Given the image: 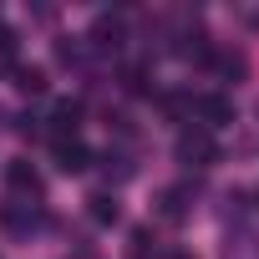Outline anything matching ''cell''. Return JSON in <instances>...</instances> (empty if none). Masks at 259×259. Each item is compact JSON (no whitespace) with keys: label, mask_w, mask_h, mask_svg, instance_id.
<instances>
[{"label":"cell","mask_w":259,"mask_h":259,"mask_svg":"<svg viewBox=\"0 0 259 259\" xmlns=\"http://www.w3.org/2000/svg\"><path fill=\"white\" fill-rule=\"evenodd\" d=\"M178 163L208 168V163H219V143L203 133V127H183V133H178Z\"/></svg>","instance_id":"cell-1"},{"label":"cell","mask_w":259,"mask_h":259,"mask_svg":"<svg viewBox=\"0 0 259 259\" xmlns=\"http://www.w3.org/2000/svg\"><path fill=\"white\" fill-rule=\"evenodd\" d=\"M188 117L203 127H224V122H234V102L229 97H219V92H203V97H193V107H188Z\"/></svg>","instance_id":"cell-2"},{"label":"cell","mask_w":259,"mask_h":259,"mask_svg":"<svg viewBox=\"0 0 259 259\" xmlns=\"http://www.w3.org/2000/svg\"><path fill=\"white\" fill-rule=\"evenodd\" d=\"M6 188H11V198H21V203H41V173H36L26 158L6 163Z\"/></svg>","instance_id":"cell-3"},{"label":"cell","mask_w":259,"mask_h":259,"mask_svg":"<svg viewBox=\"0 0 259 259\" xmlns=\"http://www.w3.org/2000/svg\"><path fill=\"white\" fill-rule=\"evenodd\" d=\"M41 224L36 203H0V229H11L16 239H31V229Z\"/></svg>","instance_id":"cell-4"},{"label":"cell","mask_w":259,"mask_h":259,"mask_svg":"<svg viewBox=\"0 0 259 259\" xmlns=\"http://www.w3.org/2000/svg\"><path fill=\"white\" fill-rule=\"evenodd\" d=\"M56 168L61 173H87L92 168V153L81 138H56Z\"/></svg>","instance_id":"cell-5"},{"label":"cell","mask_w":259,"mask_h":259,"mask_svg":"<svg viewBox=\"0 0 259 259\" xmlns=\"http://www.w3.org/2000/svg\"><path fill=\"white\" fill-rule=\"evenodd\" d=\"M188 198H193V193H188L183 183H173V188L158 193V213H163L168 224H183V219H188Z\"/></svg>","instance_id":"cell-6"},{"label":"cell","mask_w":259,"mask_h":259,"mask_svg":"<svg viewBox=\"0 0 259 259\" xmlns=\"http://www.w3.org/2000/svg\"><path fill=\"white\" fill-rule=\"evenodd\" d=\"M92 46H97V51H117V46H122V21L102 16V21L92 26Z\"/></svg>","instance_id":"cell-7"},{"label":"cell","mask_w":259,"mask_h":259,"mask_svg":"<svg viewBox=\"0 0 259 259\" xmlns=\"http://www.w3.org/2000/svg\"><path fill=\"white\" fill-rule=\"evenodd\" d=\"M87 219H92V224H117L122 208H117L112 193H92V198H87Z\"/></svg>","instance_id":"cell-8"},{"label":"cell","mask_w":259,"mask_h":259,"mask_svg":"<svg viewBox=\"0 0 259 259\" xmlns=\"http://www.w3.org/2000/svg\"><path fill=\"white\" fill-rule=\"evenodd\" d=\"M76 127H81V102H56V138H76Z\"/></svg>","instance_id":"cell-9"},{"label":"cell","mask_w":259,"mask_h":259,"mask_svg":"<svg viewBox=\"0 0 259 259\" xmlns=\"http://www.w3.org/2000/svg\"><path fill=\"white\" fill-rule=\"evenodd\" d=\"M16 87L31 92V97H41V92H46V71H41V66H16Z\"/></svg>","instance_id":"cell-10"},{"label":"cell","mask_w":259,"mask_h":259,"mask_svg":"<svg viewBox=\"0 0 259 259\" xmlns=\"http://www.w3.org/2000/svg\"><path fill=\"white\" fill-rule=\"evenodd\" d=\"M148 76H153V71H148V66H127V71H122V87H127V92H133V97H143V92H148V87H153V81H148Z\"/></svg>","instance_id":"cell-11"},{"label":"cell","mask_w":259,"mask_h":259,"mask_svg":"<svg viewBox=\"0 0 259 259\" xmlns=\"http://www.w3.org/2000/svg\"><path fill=\"white\" fill-rule=\"evenodd\" d=\"M208 61L219 66V76H244V56H234V51H219V56L208 51Z\"/></svg>","instance_id":"cell-12"},{"label":"cell","mask_w":259,"mask_h":259,"mask_svg":"<svg viewBox=\"0 0 259 259\" xmlns=\"http://www.w3.org/2000/svg\"><path fill=\"white\" fill-rule=\"evenodd\" d=\"M153 254H158L153 229H133V259H153Z\"/></svg>","instance_id":"cell-13"},{"label":"cell","mask_w":259,"mask_h":259,"mask_svg":"<svg viewBox=\"0 0 259 259\" xmlns=\"http://www.w3.org/2000/svg\"><path fill=\"white\" fill-rule=\"evenodd\" d=\"M168 259H193V254H183V249H178V254H168Z\"/></svg>","instance_id":"cell-14"},{"label":"cell","mask_w":259,"mask_h":259,"mask_svg":"<svg viewBox=\"0 0 259 259\" xmlns=\"http://www.w3.org/2000/svg\"><path fill=\"white\" fill-rule=\"evenodd\" d=\"M254 31H259V16H254Z\"/></svg>","instance_id":"cell-15"}]
</instances>
